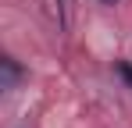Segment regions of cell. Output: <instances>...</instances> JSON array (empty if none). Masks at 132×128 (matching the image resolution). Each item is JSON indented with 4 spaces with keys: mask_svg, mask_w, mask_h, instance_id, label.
<instances>
[{
    "mask_svg": "<svg viewBox=\"0 0 132 128\" xmlns=\"http://www.w3.org/2000/svg\"><path fill=\"white\" fill-rule=\"evenodd\" d=\"M118 71H121V78L132 85V64H125V61H121V64H118Z\"/></svg>",
    "mask_w": 132,
    "mask_h": 128,
    "instance_id": "7a4b0ae2",
    "label": "cell"
},
{
    "mask_svg": "<svg viewBox=\"0 0 132 128\" xmlns=\"http://www.w3.org/2000/svg\"><path fill=\"white\" fill-rule=\"evenodd\" d=\"M100 4H118V0H100Z\"/></svg>",
    "mask_w": 132,
    "mask_h": 128,
    "instance_id": "3957f363",
    "label": "cell"
},
{
    "mask_svg": "<svg viewBox=\"0 0 132 128\" xmlns=\"http://www.w3.org/2000/svg\"><path fill=\"white\" fill-rule=\"evenodd\" d=\"M4 75H7V89H14V82H18V64H14V57H7V61H4Z\"/></svg>",
    "mask_w": 132,
    "mask_h": 128,
    "instance_id": "6da1fadb",
    "label": "cell"
}]
</instances>
